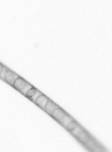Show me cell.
Returning a JSON list of instances; mask_svg holds the SVG:
<instances>
[{
  "instance_id": "obj_7",
  "label": "cell",
  "mask_w": 112,
  "mask_h": 152,
  "mask_svg": "<svg viewBox=\"0 0 112 152\" xmlns=\"http://www.w3.org/2000/svg\"><path fill=\"white\" fill-rule=\"evenodd\" d=\"M79 125V124H78L77 121H75V120H73V121H71V122L68 124L67 126L66 127V129L68 131L71 132V131H72L73 129H75Z\"/></svg>"
},
{
  "instance_id": "obj_11",
  "label": "cell",
  "mask_w": 112,
  "mask_h": 152,
  "mask_svg": "<svg viewBox=\"0 0 112 152\" xmlns=\"http://www.w3.org/2000/svg\"><path fill=\"white\" fill-rule=\"evenodd\" d=\"M42 94H42L40 91L37 89L36 91L35 94H34V95L30 99L31 101H32V102H35L36 100L38 99V96H40Z\"/></svg>"
},
{
  "instance_id": "obj_10",
  "label": "cell",
  "mask_w": 112,
  "mask_h": 152,
  "mask_svg": "<svg viewBox=\"0 0 112 152\" xmlns=\"http://www.w3.org/2000/svg\"><path fill=\"white\" fill-rule=\"evenodd\" d=\"M6 69H7V68L5 66H4L1 63H0V78L1 79H4Z\"/></svg>"
},
{
  "instance_id": "obj_9",
  "label": "cell",
  "mask_w": 112,
  "mask_h": 152,
  "mask_svg": "<svg viewBox=\"0 0 112 152\" xmlns=\"http://www.w3.org/2000/svg\"><path fill=\"white\" fill-rule=\"evenodd\" d=\"M36 90H37V89L33 86L32 88H30L29 90L27 91V93H26L25 96H26V97H27L28 98L30 99V98L34 95V94H35Z\"/></svg>"
},
{
  "instance_id": "obj_4",
  "label": "cell",
  "mask_w": 112,
  "mask_h": 152,
  "mask_svg": "<svg viewBox=\"0 0 112 152\" xmlns=\"http://www.w3.org/2000/svg\"><path fill=\"white\" fill-rule=\"evenodd\" d=\"M49 99L48 98L47 96H45L43 94H42L40 96H38V98L35 103L40 108L44 110L45 106L46 105Z\"/></svg>"
},
{
  "instance_id": "obj_2",
  "label": "cell",
  "mask_w": 112,
  "mask_h": 152,
  "mask_svg": "<svg viewBox=\"0 0 112 152\" xmlns=\"http://www.w3.org/2000/svg\"><path fill=\"white\" fill-rule=\"evenodd\" d=\"M28 83L26 80H25L24 78L19 76L18 78L15 80L13 86L15 88V89H16L17 90L21 92Z\"/></svg>"
},
{
  "instance_id": "obj_8",
  "label": "cell",
  "mask_w": 112,
  "mask_h": 152,
  "mask_svg": "<svg viewBox=\"0 0 112 152\" xmlns=\"http://www.w3.org/2000/svg\"><path fill=\"white\" fill-rule=\"evenodd\" d=\"M83 127L79 125L75 129H73L72 131H71V133L75 137H77V136L80 133L83 131Z\"/></svg>"
},
{
  "instance_id": "obj_5",
  "label": "cell",
  "mask_w": 112,
  "mask_h": 152,
  "mask_svg": "<svg viewBox=\"0 0 112 152\" xmlns=\"http://www.w3.org/2000/svg\"><path fill=\"white\" fill-rule=\"evenodd\" d=\"M66 114H67V113L63 109L59 107L58 108L55 110V111L53 112L51 116L53 117L55 120L59 121Z\"/></svg>"
},
{
  "instance_id": "obj_12",
  "label": "cell",
  "mask_w": 112,
  "mask_h": 152,
  "mask_svg": "<svg viewBox=\"0 0 112 152\" xmlns=\"http://www.w3.org/2000/svg\"><path fill=\"white\" fill-rule=\"evenodd\" d=\"M32 87H33V86H32V85H30L29 83H28L27 84V85L25 86V88H24V89L22 90V91H21V93L25 96V95H26V94L27 93V91H28V90H29L30 88H32Z\"/></svg>"
},
{
  "instance_id": "obj_3",
  "label": "cell",
  "mask_w": 112,
  "mask_h": 152,
  "mask_svg": "<svg viewBox=\"0 0 112 152\" xmlns=\"http://www.w3.org/2000/svg\"><path fill=\"white\" fill-rule=\"evenodd\" d=\"M59 107V106L56 105V104L53 102L52 100L49 99L48 101L47 104H46V105L45 106L44 111L46 112V113H47L49 115H52V114L53 113V112L55 111V110L57 108H58Z\"/></svg>"
},
{
  "instance_id": "obj_6",
  "label": "cell",
  "mask_w": 112,
  "mask_h": 152,
  "mask_svg": "<svg viewBox=\"0 0 112 152\" xmlns=\"http://www.w3.org/2000/svg\"><path fill=\"white\" fill-rule=\"evenodd\" d=\"M74 120V119L71 117L70 115H69L68 113H67V114H65V115L62 117V118L59 120L58 122L62 126H63L65 128H66V127L67 126V125L69 123Z\"/></svg>"
},
{
  "instance_id": "obj_1",
  "label": "cell",
  "mask_w": 112,
  "mask_h": 152,
  "mask_svg": "<svg viewBox=\"0 0 112 152\" xmlns=\"http://www.w3.org/2000/svg\"><path fill=\"white\" fill-rule=\"evenodd\" d=\"M18 77L19 76H18L17 74H16L12 70H9V69L7 68L3 80H4V81H6L10 85L13 86L15 80L17 79Z\"/></svg>"
}]
</instances>
